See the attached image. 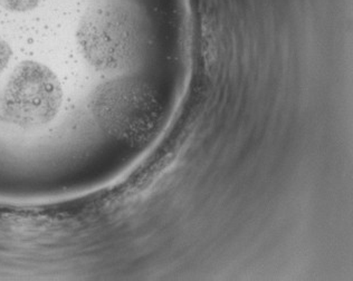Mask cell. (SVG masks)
<instances>
[{"instance_id":"obj_1","label":"cell","mask_w":353,"mask_h":281,"mask_svg":"<svg viewBox=\"0 0 353 281\" xmlns=\"http://www.w3.org/2000/svg\"><path fill=\"white\" fill-rule=\"evenodd\" d=\"M61 105L57 79L41 65L25 64L9 79L0 98V116L15 125H39Z\"/></svg>"},{"instance_id":"obj_2","label":"cell","mask_w":353,"mask_h":281,"mask_svg":"<svg viewBox=\"0 0 353 281\" xmlns=\"http://www.w3.org/2000/svg\"><path fill=\"white\" fill-rule=\"evenodd\" d=\"M39 3V0H0V5L12 12H26L34 8Z\"/></svg>"},{"instance_id":"obj_3","label":"cell","mask_w":353,"mask_h":281,"mask_svg":"<svg viewBox=\"0 0 353 281\" xmlns=\"http://www.w3.org/2000/svg\"><path fill=\"white\" fill-rule=\"evenodd\" d=\"M9 59V50L3 41H0V73L3 72V68L6 67Z\"/></svg>"}]
</instances>
